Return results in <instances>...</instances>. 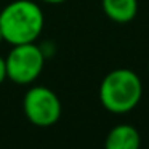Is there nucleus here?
<instances>
[{
  "label": "nucleus",
  "instance_id": "39448f33",
  "mask_svg": "<svg viewBox=\"0 0 149 149\" xmlns=\"http://www.w3.org/2000/svg\"><path fill=\"white\" fill-rule=\"evenodd\" d=\"M104 149H141L139 132L130 123H119L109 130Z\"/></svg>",
  "mask_w": 149,
  "mask_h": 149
},
{
  "label": "nucleus",
  "instance_id": "423d86ee",
  "mask_svg": "<svg viewBox=\"0 0 149 149\" xmlns=\"http://www.w3.org/2000/svg\"><path fill=\"white\" fill-rule=\"evenodd\" d=\"M103 11L111 21L127 24L138 15V0H101Z\"/></svg>",
  "mask_w": 149,
  "mask_h": 149
},
{
  "label": "nucleus",
  "instance_id": "1a4fd4ad",
  "mask_svg": "<svg viewBox=\"0 0 149 149\" xmlns=\"http://www.w3.org/2000/svg\"><path fill=\"white\" fill-rule=\"evenodd\" d=\"M2 40H3V36H2V31H0V42H2Z\"/></svg>",
  "mask_w": 149,
  "mask_h": 149
},
{
  "label": "nucleus",
  "instance_id": "9d476101",
  "mask_svg": "<svg viewBox=\"0 0 149 149\" xmlns=\"http://www.w3.org/2000/svg\"><path fill=\"white\" fill-rule=\"evenodd\" d=\"M148 68H149V64H148Z\"/></svg>",
  "mask_w": 149,
  "mask_h": 149
},
{
  "label": "nucleus",
  "instance_id": "7ed1b4c3",
  "mask_svg": "<svg viewBox=\"0 0 149 149\" xmlns=\"http://www.w3.org/2000/svg\"><path fill=\"white\" fill-rule=\"evenodd\" d=\"M7 77L19 85H27L34 82L43 71L45 55L42 47L32 43L13 45L11 52L5 58Z\"/></svg>",
  "mask_w": 149,
  "mask_h": 149
},
{
  "label": "nucleus",
  "instance_id": "20e7f679",
  "mask_svg": "<svg viewBox=\"0 0 149 149\" xmlns=\"http://www.w3.org/2000/svg\"><path fill=\"white\" fill-rule=\"evenodd\" d=\"M23 109L27 120L37 127H52L61 117V101L47 87H34L26 93Z\"/></svg>",
  "mask_w": 149,
  "mask_h": 149
},
{
  "label": "nucleus",
  "instance_id": "f257e3e1",
  "mask_svg": "<svg viewBox=\"0 0 149 149\" xmlns=\"http://www.w3.org/2000/svg\"><path fill=\"white\" fill-rule=\"evenodd\" d=\"M45 24L43 11L36 2L15 0L0 11V31L11 45L32 43L40 37Z\"/></svg>",
  "mask_w": 149,
  "mask_h": 149
},
{
  "label": "nucleus",
  "instance_id": "6e6552de",
  "mask_svg": "<svg viewBox=\"0 0 149 149\" xmlns=\"http://www.w3.org/2000/svg\"><path fill=\"white\" fill-rule=\"evenodd\" d=\"M42 2H45V3H53V5H58V3H63V2H66V0H42Z\"/></svg>",
  "mask_w": 149,
  "mask_h": 149
},
{
  "label": "nucleus",
  "instance_id": "f03ea898",
  "mask_svg": "<svg viewBox=\"0 0 149 149\" xmlns=\"http://www.w3.org/2000/svg\"><path fill=\"white\" fill-rule=\"evenodd\" d=\"M100 101L112 114H127L139 104L143 84L135 71L117 68L107 72L100 85Z\"/></svg>",
  "mask_w": 149,
  "mask_h": 149
},
{
  "label": "nucleus",
  "instance_id": "0eeeda50",
  "mask_svg": "<svg viewBox=\"0 0 149 149\" xmlns=\"http://www.w3.org/2000/svg\"><path fill=\"white\" fill-rule=\"evenodd\" d=\"M7 79V64H5V58L0 56V84Z\"/></svg>",
  "mask_w": 149,
  "mask_h": 149
}]
</instances>
